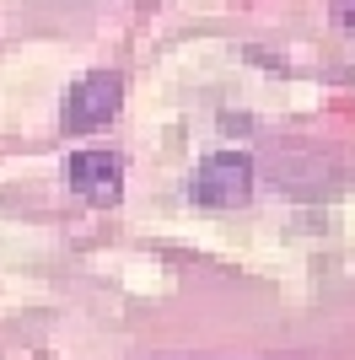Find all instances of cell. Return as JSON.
Returning a JSON list of instances; mask_svg holds the SVG:
<instances>
[{
	"instance_id": "obj_1",
	"label": "cell",
	"mask_w": 355,
	"mask_h": 360,
	"mask_svg": "<svg viewBox=\"0 0 355 360\" xmlns=\"http://www.w3.org/2000/svg\"><path fill=\"white\" fill-rule=\"evenodd\" d=\"M118 108H124V81L113 70H92L65 91L59 124H65V135H97L118 119Z\"/></svg>"
},
{
	"instance_id": "obj_2",
	"label": "cell",
	"mask_w": 355,
	"mask_h": 360,
	"mask_svg": "<svg viewBox=\"0 0 355 360\" xmlns=\"http://www.w3.org/2000/svg\"><path fill=\"white\" fill-rule=\"evenodd\" d=\"M189 194L205 210H237V205H248L253 199V162L242 150H210L205 162L194 167Z\"/></svg>"
},
{
	"instance_id": "obj_3",
	"label": "cell",
	"mask_w": 355,
	"mask_h": 360,
	"mask_svg": "<svg viewBox=\"0 0 355 360\" xmlns=\"http://www.w3.org/2000/svg\"><path fill=\"white\" fill-rule=\"evenodd\" d=\"M65 183L70 194H81L87 205H118L124 199V156L108 146H87L65 162Z\"/></svg>"
},
{
	"instance_id": "obj_4",
	"label": "cell",
	"mask_w": 355,
	"mask_h": 360,
	"mask_svg": "<svg viewBox=\"0 0 355 360\" xmlns=\"http://www.w3.org/2000/svg\"><path fill=\"white\" fill-rule=\"evenodd\" d=\"M328 11H334V22H340V27L355 32V0H328Z\"/></svg>"
}]
</instances>
